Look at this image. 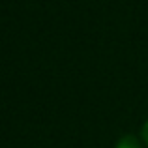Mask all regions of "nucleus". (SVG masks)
<instances>
[{"mask_svg":"<svg viewBox=\"0 0 148 148\" xmlns=\"http://www.w3.org/2000/svg\"><path fill=\"white\" fill-rule=\"evenodd\" d=\"M141 135H143V141H145L146 145H148V122L145 124V126H143V131H141Z\"/></svg>","mask_w":148,"mask_h":148,"instance_id":"2","label":"nucleus"},{"mask_svg":"<svg viewBox=\"0 0 148 148\" xmlns=\"http://www.w3.org/2000/svg\"><path fill=\"white\" fill-rule=\"evenodd\" d=\"M116 148H143V146H141V143H139V139L135 137V135L127 133L116 143Z\"/></svg>","mask_w":148,"mask_h":148,"instance_id":"1","label":"nucleus"}]
</instances>
